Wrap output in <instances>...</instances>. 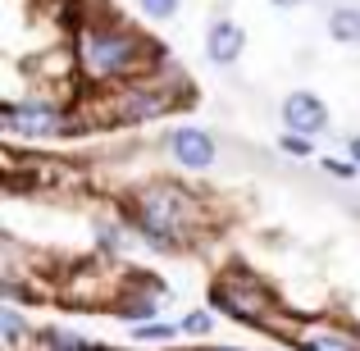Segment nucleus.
<instances>
[{
	"label": "nucleus",
	"instance_id": "nucleus-6",
	"mask_svg": "<svg viewBox=\"0 0 360 351\" xmlns=\"http://www.w3.org/2000/svg\"><path fill=\"white\" fill-rule=\"evenodd\" d=\"M242 46H246V37H242V27L233 23V18H219V23H210L205 51H210L214 64H233V60L242 55Z\"/></svg>",
	"mask_w": 360,
	"mask_h": 351
},
{
	"label": "nucleus",
	"instance_id": "nucleus-9",
	"mask_svg": "<svg viewBox=\"0 0 360 351\" xmlns=\"http://www.w3.org/2000/svg\"><path fill=\"white\" fill-rule=\"evenodd\" d=\"M328 32H333L338 42H360V9H338V14L328 18Z\"/></svg>",
	"mask_w": 360,
	"mask_h": 351
},
{
	"label": "nucleus",
	"instance_id": "nucleus-7",
	"mask_svg": "<svg viewBox=\"0 0 360 351\" xmlns=\"http://www.w3.org/2000/svg\"><path fill=\"white\" fill-rule=\"evenodd\" d=\"M169 101L160 96L155 87H128L123 91V101L115 106V115L123 119V123H141V119H150V115H160Z\"/></svg>",
	"mask_w": 360,
	"mask_h": 351
},
{
	"label": "nucleus",
	"instance_id": "nucleus-4",
	"mask_svg": "<svg viewBox=\"0 0 360 351\" xmlns=\"http://www.w3.org/2000/svg\"><path fill=\"white\" fill-rule=\"evenodd\" d=\"M0 115H5V128L9 132H23V137H46V132H60V115H55L51 106H37V101H27V106H14V101H9Z\"/></svg>",
	"mask_w": 360,
	"mask_h": 351
},
{
	"label": "nucleus",
	"instance_id": "nucleus-18",
	"mask_svg": "<svg viewBox=\"0 0 360 351\" xmlns=\"http://www.w3.org/2000/svg\"><path fill=\"white\" fill-rule=\"evenodd\" d=\"M352 160L360 165V137H352Z\"/></svg>",
	"mask_w": 360,
	"mask_h": 351
},
{
	"label": "nucleus",
	"instance_id": "nucleus-11",
	"mask_svg": "<svg viewBox=\"0 0 360 351\" xmlns=\"http://www.w3.org/2000/svg\"><path fill=\"white\" fill-rule=\"evenodd\" d=\"M288 155H310V137H301V132H283V141H278Z\"/></svg>",
	"mask_w": 360,
	"mask_h": 351
},
{
	"label": "nucleus",
	"instance_id": "nucleus-12",
	"mask_svg": "<svg viewBox=\"0 0 360 351\" xmlns=\"http://www.w3.org/2000/svg\"><path fill=\"white\" fill-rule=\"evenodd\" d=\"M119 315L123 319H150V315H155V306H150V301H123Z\"/></svg>",
	"mask_w": 360,
	"mask_h": 351
},
{
	"label": "nucleus",
	"instance_id": "nucleus-10",
	"mask_svg": "<svg viewBox=\"0 0 360 351\" xmlns=\"http://www.w3.org/2000/svg\"><path fill=\"white\" fill-rule=\"evenodd\" d=\"M46 351H101L78 333H46Z\"/></svg>",
	"mask_w": 360,
	"mask_h": 351
},
{
	"label": "nucleus",
	"instance_id": "nucleus-15",
	"mask_svg": "<svg viewBox=\"0 0 360 351\" xmlns=\"http://www.w3.org/2000/svg\"><path fill=\"white\" fill-rule=\"evenodd\" d=\"M210 328V315H187L183 319V333H205Z\"/></svg>",
	"mask_w": 360,
	"mask_h": 351
},
{
	"label": "nucleus",
	"instance_id": "nucleus-8",
	"mask_svg": "<svg viewBox=\"0 0 360 351\" xmlns=\"http://www.w3.org/2000/svg\"><path fill=\"white\" fill-rule=\"evenodd\" d=\"M301 351H360V347L347 333H333V328H328V333H306L301 338Z\"/></svg>",
	"mask_w": 360,
	"mask_h": 351
},
{
	"label": "nucleus",
	"instance_id": "nucleus-5",
	"mask_svg": "<svg viewBox=\"0 0 360 351\" xmlns=\"http://www.w3.org/2000/svg\"><path fill=\"white\" fill-rule=\"evenodd\" d=\"M169 151H174V160L183 169H210L214 165V137L201 128H178L169 137Z\"/></svg>",
	"mask_w": 360,
	"mask_h": 351
},
{
	"label": "nucleus",
	"instance_id": "nucleus-2",
	"mask_svg": "<svg viewBox=\"0 0 360 351\" xmlns=\"http://www.w3.org/2000/svg\"><path fill=\"white\" fill-rule=\"evenodd\" d=\"M137 215H141V229L150 237L169 242V233L183 229V192H174V187H150V192H141Z\"/></svg>",
	"mask_w": 360,
	"mask_h": 351
},
{
	"label": "nucleus",
	"instance_id": "nucleus-17",
	"mask_svg": "<svg viewBox=\"0 0 360 351\" xmlns=\"http://www.w3.org/2000/svg\"><path fill=\"white\" fill-rule=\"evenodd\" d=\"M324 169H333V174H338V178H352V174H356V169H352V165H338V160H324Z\"/></svg>",
	"mask_w": 360,
	"mask_h": 351
},
{
	"label": "nucleus",
	"instance_id": "nucleus-1",
	"mask_svg": "<svg viewBox=\"0 0 360 351\" xmlns=\"http://www.w3.org/2000/svg\"><path fill=\"white\" fill-rule=\"evenodd\" d=\"M78 60L91 78H123L141 64V42L123 27H91V32H82Z\"/></svg>",
	"mask_w": 360,
	"mask_h": 351
},
{
	"label": "nucleus",
	"instance_id": "nucleus-16",
	"mask_svg": "<svg viewBox=\"0 0 360 351\" xmlns=\"http://www.w3.org/2000/svg\"><path fill=\"white\" fill-rule=\"evenodd\" d=\"M169 333H174V328H169V324H150V328L141 324V328H137V338H169Z\"/></svg>",
	"mask_w": 360,
	"mask_h": 351
},
{
	"label": "nucleus",
	"instance_id": "nucleus-3",
	"mask_svg": "<svg viewBox=\"0 0 360 351\" xmlns=\"http://www.w3.org/2000/svg\"><path fill=\"white\" fill-rule=\"evenodd\" d=\"M283 123H288V132L315 137V132L328 128V110H324V101L310 96V91H292V96L283 101Z\"/></svg>",
	"mask_w": 360,
	"mask_h": 351
},
{
	"label": "nucleus",
	"instance_id": "nucleus-19",
	"mask_svg": "<svg viewBox=\"0 0 360 351\" xmlns=\"http://www.w3.org/2000/svg\"><path fill=\"white\" fill-rule=\"evenodd\" d=\"M214 351H233V347H214Z\"/></svg>",
	"mask_w": 360,
	"mask_h": 351
},
{
	"label": "nucleus",
	"instance_id": "nucleus-13",
	"mask_svg": "<svg viewBox=\"0 0 360 351\" xmlns=\"http://www.w3.org/2000/svg\"><path fill=\"white\" fill-rule=\"evenodd\" d=\"M141 9L150 18H169V14H178V0H141Z\"/></svg>",
	"mask_w": 360,
	"mask_h": 351
},
{
	"label": "nucleus",
	"instance_id": "nucleus-14",
	"mask_svg": "<svg viewBox=\"0 0 360 351\" xmlns=\"http://www.w3.org/2000/svg\"><path fill=\"white\" fill-rule=\"evenodd\" d=\"M0 324H5V343L14 347L18 343V315H14V310H5V315H0Z\"/></svg>",
	"mask_w": 360,
	"mask_h": 351
}]
</instances>
